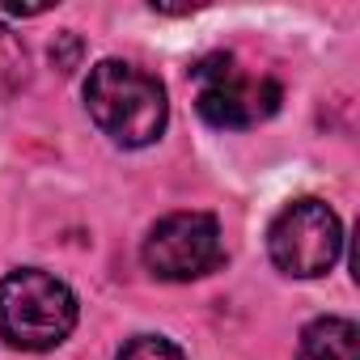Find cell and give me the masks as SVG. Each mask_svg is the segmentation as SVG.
Here are the masks:
<instances>
[{
  "label": "cell",
  "mask_w": 360,
  "mask_h": 360,
  "mask_svg": "<svg viewBox=\"0 0 360 360\" xmlns=\"http://www.w3.org/2000/svg\"><path fill=\"white\" fill-rule=\"evenodd\" d=\"M297 360H360V330L347 318H318L301 330Z\"/></svg>",
  "instance_id": "6"
},
{
  "label": "cell",
  "mask_w": 360,
  "mask_h": 360,
  "mask_svg": "<svg viewBox=\"0 0 360 360\" xmlns=\"http://www.w3.org/2000/svg\"><path fill=\"white\" fill-rule=\"evenodd\" d=\"M26 68H30V56L22 39L9 26H0V94H13L18 85H26Z\"/></svg>",
  "instance_id": "7"
},
{
  "label": "cell",
  "mask_w": 360,
  "mask_h": 360,
  "mask_svg": "<svg viewBox=\"0 0 360 360\" xmlns=\"http://www.w3.org/2000/svg\"><path fill=\"white\" fill-rule=\"evenodd\" d=\"M77 56H81V39H77V34H64V39L51 47V64H56L60 72H72V68H77Z\"/></svg>",
  "instance_id": "9"
},
{
  "label": "cell",
  "mask_w": 360,
  "mask_h": 360,
  "mask_svg": "<svg viewBox=\"0 0 360 360\" xmlns=\"http://www.w3.org/2000/svg\"><path fill=\"white\" fill-rule=\"evenodd\" d=\"M271 263L297 280L326 276L343 255V225L322 200H292L267 229Z\"/></svg>",
  "instance_id": "4"
},
{
  "label": "cell",
  "mask_w": 360,
  "mask_h": 360,
  "mask_svg": "<svg viewBox=\"0 0 360 360\" xmlns=\"http://www.w3.org/2000/svg\"><path fill=\"white\" fill-rule=\"evenodd\" d=\"M77 326V297L64 280L22 267L0 280V335L22 352H51Z\"/></svg>",
  "instance_id": "2"
},
{
  "label": "cell",
  "mask_w": 360,
  "mask_h": 360,
  "mask_svg": "<svg viewBox=\"0 0 360 360\" xmlns=\"http://www.w3.org/2000/svg\"><path fill=\"white\" fill-rule=\"evenodd\" d=\"M85 106H89V119L123 148L153 144L169 119L161 81L123 60H102L89 68Z\"/></svg>",
  "instance_id": "1"
},
{
  "label": "cell",
  "mask_w": 360,
  "mask_h": 360,
  "mask_svg": "<svg viewBox=\"0 0 360 360\" xmlns=\"http://www.w3.org/2000/svg\"><path fill=\"white\" fill-rule=\"evenodd\" d=\"M119 360H187V356H183L178 343H169L161 335H136V339L123 343Z\"/></svg>",
  "instance_id": "8"
},
{
  "label": "cell",
  "mask_w": 360,
  "mask_h": 360,
  "mask_svg": "<svg viewBox=\"0 0 360 360\" xmlns=\"http://www.w3.org/2000/svg\"><path fill=\"white\" fill-rule=\"evenodd\" d=\"M144 267L157 280H200L225 263L221 225L208 212H169L161 217L144 238Z\"/></svg>",
  "instance_id": "5"
},
{
  "label": "cell",
  "mask_w": 360,
  "mask_h": 360,
  "mask_svg": "<svg viewBox=\"0 0 360 360\" xmlns=\"http://www.w3.org/2000/svg\"><path fill=\"white\" fill-rule=\"evenodd\" d=\"M195 81V106L200 115L212 123V127H229V131H242V127H259L267 123L280 102H284V89L263 77V72H246L233 56L217 51V56H204L191 72Z\"/></svg>",
  "instance_id": "3"
}]
</instances>
